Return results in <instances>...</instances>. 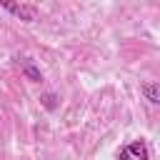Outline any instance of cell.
Segmentation results:
<instances>
[{
  "mask_svg": "<svg viewBox=\"0 0 160 160\" xmlns=\"http://www.w3.org/2000/svg\"><path fill=\"white\" fill-rule=\"evenodd\" d=\"M118 160H150V152H148V145L142 140H135L130 145H125L118 155Z\"/></svg>",
  "mask_w": 160,
  "mask_h": 160,
  "instance_id": "obj_1",
  "label": "cell"
},
{
  "mask_svg": "<svg viewBox=\"0 0 160 160\" xmlns=\"http://www.w3.org/2000/svg\"><path fill=\"white\" fill-rule=\"evenodd\" d=\"M0 5H2L8 12H12L15 18L25 20V22H32V20H35V10H32V8H25V5L18 2V0H0Z\"/></svg>",
  "mask_w": 160,
  "mask_h": 160,
  "instance_id": "obj_2",
  "label": "cell"
},
{
  "mask_svg": "<svg viewBox=\"0 0 160 160\" xmlns=\"http://www.w3.org/2000/svg\"><path fill=\"white\" fill-rule=\"evenodd\" d=\"M142 95L145 100L160 105V82H142Z\"/></svg>",
  "mask_w": 160,
  "mask_h": 160,
  "instance_id": "obj_3",
  "label": "cell"
},
{
  "mask_svg": "<svg viewBox=\"0 0 160 160\" xmlns=\"http://www.w3.org/2000/svg\"><path fill=\"white\" fill-rule=\"evenodd\" d=\"M22 72H25L30 80H35V82H40V80H42V72H40V70H38L32 62H28V60L22 62Z\"/></svg>",
  "mask_w": 160,
  "mask_h": 160,
  "instance_id": "obj_4",
  "label": "cell"
},
{
  "mask_svg": "<svg viewBox=\"0 0 160 160\" xmlns=\"http://www.w3.org/2000/svg\"><path fill=\"white\" fill-rule=\"evenodd\" d=\"M52 100H55L52 95H45V98H42V102H45V108H50V110H52V108H55V102H52Z\"/></svg>",
  "mask_w": 160,
  "mask_h": 160,
  "instance_id": "obj_5",
  "label": "cell"
}]
</instances>
